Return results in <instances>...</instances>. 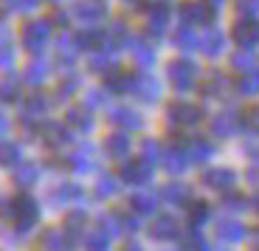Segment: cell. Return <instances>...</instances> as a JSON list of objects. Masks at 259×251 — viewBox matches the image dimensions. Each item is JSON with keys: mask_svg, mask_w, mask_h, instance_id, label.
<instances>
[{"mask_svg": "<svg viewBox=\"0 0 259 251\" xmlns=\"http://www.w3.org/2000/svg\"><path fill=\"white\" fill-rule=\"evenodd\" d=\"M223 209H226V212H245L248 200L242 198V195H226V198H223Z\"/></svg>", "mask_w": 259, "mask_h": 251, "instance_id": "obj_49", "label": "cell"}, {"mask_svg": "<svg viewBox=\"0 0 259 251\" xmlns=\"http://www.w3.org/2000/svg\"><path fill=\"white\" fill-rule=\"evenodd\" d=\"M211 220V206L206 200H189L186 203V223L189 229H203Z\"/></svg>", "mask_w": 259, "mask_h": 251, "instance_id": "obj_29", "label": "cell"}, {"mask_svg": "<svg viewBox=\"0 0 259 251\" xmlns=\"http://www.w3.org/2000/svg\"><path fill=\"white\" fill-rule=\"evenodd\" d=\"M203 122V110L189 102H172L166 107V124L169 130H192Z\"/></svg>", "mask_w": 259, "mask_h": 251, "instance_id": "obj_4", "label": "cell"}, {"mask_svg": "<svg viewBox=\"0 0 259 251\" xmlns=\"http://www.w3.org/2000/svg\"><path fill=\"white\" fill-rule=\"evenodd\" d=\"M51 40V20H31L20 31V43L28 54H42Z\"/></svg>", "mask_w": 259, "mask_h": 251, "instance_id": "obj_5", "label": "cell"}, {"mask_svg": "<svg viewBox=\"0 0 259 251\" xmlns=\"http://www.w3.org/2000/svg\"><path fill=\"white\" fill-rule=\"evenodd\" d=\"M121 251H144V245H138V243H127Z\"/></svg>", "mask_w": 259, "mask_h": 251, "instance_id": "obj_55", "label": "cell"}, {"mask_svg": "<svg viewBox=\"0 0 259 251\" xmlns=\"http://www.w3.org/2000/svg\"><path fill=\"white\" fill-rule=\"evenodd\" d=\"M147 34L149 37H163L166 34V26H169V3L158 0V3H149L147 9Z\"/></svg>", "mask_w": 259, "mask_h": 251, "instance_id": "obj_13", "label": "cell"}, {"mask_svg": "<svg viewBox=\"0 0 259 251\" xmlns=\"http://www.w3.org/2000/svg\"><path fill=\"white\" fill-rule=\"evenodd\" d=\"M39 3H42V0H6V9L14 14H28V12H34Z\"/></svg>", "mask_w": 259, "mask_h": 251, "instance_id": "obj_48", "label": "cell"}, {"mask_svg": "<svg viewBox=\"0 0 259 251\" xmlns=\"http://www.w3.org/2000/svg\"><path fill=\"white\" fill-rule=\"evenodd\" d=\"M42 141L51 150H62L73 141V130L68 124H48V127H42Z\"/></svg>", "mask_w": 259, "mask_h": 251, "instance_id": "obj_24", "label": "cell"}, {"mask_svg": "<svg viewBox=\"0 0 259 251\" xmlns=\"http://www.w3.org/2000/svg\"><path fill=\"white\" fill-rule=\"evenodd\" d=\"M149 237L155 240V243H169V240H178L181 237V223L178 218L172 214H158L149 226Z\"/></svg>", "mask_w": 259, "mask_h": 251, "instance_id": "obj_16", "label": "cell"}, {"mask_svg": "<svg viewBox=\"0 0 259 251\" xmlns=\"http://www.w3.org/2000/svg\"><path fill=\"white\" fill-rule=\"evenodd\" d=\"M253 251H259V245H256V248H253Z\"/></svg>", "mask_w": 259, "mask_h": 251, "instance_id": "obj_60", "label": "cell"}, {"mask_svg": "<svg viewBox=\"0 0 259 251\" xmlns=\"http://www.w3.org/2000/svg\"><path fill=\"white\" fill-rule=\"evenodd\" d=\"M110 124L121 127L124 133H133V130H141L144 127V116L138 113L136 107H113L110 110Z\"/></svg>", "mask_w": 259, "mask_h": 251, "instance_id": "obj_20", "label": "cell"}, {"mask_svg": "<svg viewBox=\"0 0 259 251\" xmlns=\"http://www.w3.org/2000/svg\"><path fill=\"white\" fill-rule=\"evenodd\" d=\"M39 175H42V169H39V164L34 161H23L14 167V184H17L20 189H31L39 184Z\"/></svg>", "mask_w": 259, "mask_h": 251, "instance_id": "obj_27", "label": "cell"}, {"mask_svg": "<svg viewBox=\"0 0 259 251\" xmlns=\"http://www.w3.org/2000/svg\"><path fill=\"white\" fill-rule=\"evenodd\" d=\"M166 79L178 93H189V90L197 85V79H200V68H197V62H192V59H186V57L172 59V62L166 65Z\"/></svg>", "mask_w": 259, "mask_h": 251, "instance_id": "obj_2", "label": "cell"}, {"mask_svg": "<svg viewBox=\"0 0 259 251\" xmlns=\"http://www.w3.org/2000/svg\"><path fill=\"white\" fill-rule=\"evenodd\" d=\"M208 59H217L220 54H226V34L220 31L217 26H208L206 34L200 37V45H197Z\"/></svg>", "mask_w": 259, "mask_h": 251, "instance_id": "obj_22", "label": "cell"}, {"mask_svg": "<svg viewBox=\"0 0 259 251\" xmlns=\"http://www.w3.org/2000/svg\"><path fill=\"white\" fill-rule=\"evenodd\" d=\"M0 68H3V71H12L14 68V48L12 45H3V48H0Z\"/></svg>", "mask_w": 259, "mask_h": 251, "instance_id": "obj_51", "label": "cell"}, {"mask_svg": "<svg viewBox=\"0 0 259 251\" xmlns=\"http://www.w3.org/2000/svg\"><path fill=\"white\" fill-rule=\"evenodd\" d=\"M118 189H121V181L118 178H113V175H99L96 187H93V195L99 200H110V198H116Z\"/></svg>", "mask_w": 259, "mask_h": 251, "instance_id": "obj_39", "label": "cell"}, {"mask_svg": "<svg viewBox=\"0 0 259 251\" xmlns=\"http://www.w3.org/2000/svg\"><path fill=\"white\" fill-rule=\"evenodd\" d=\"M163 88L158 82V77L152 74H136V85H133V96H138L144 104H155L161 99Z\"/></svg>", "mask_w": 259, "mask_h": 251, "instance_id": "obj_15", "label": "cell"}, {"mask_svg": "<svg viewBox=\"0 0 259 251\" xmlns=\"http://www.w3.org/2000/svg\"><path fill=\"white\" fill-rule=\"evenodd\" d=\"M161 153H163V147L155 141V138H144L141 141V155H138V158L147 161L149 167H155V164L161 161Z\"/></svg>", "mask_w": 259, "mask_h": 251, "instance_id": "obj_42", "label": "cell"}, {"mask_svg": "<svg viewBox=\"0 0 259 251\" xmlns=\"http://www.w3.org/2000/svg\"><path fill=\"white\" fill-rule=\"evenodd\" d=\"M71 169H76L79 175H88V172H96L99 169V158H96V147L93 144H79L76 150L71 153Z\"/></svg>", "mask_w": 259, "mask_h": 251, "instance_id": "obj_17", "label": "cell"}, {"mask_svg": "<svg viewBox=\"0 0 259 251\" xmlns=\"http://www.w3.org/2000/svg\"><path fill=\"white\" fill-rule=\"evenodd\" d=\"M79 85H82V82H79V77H73V74H71V77H65L62 82H59V88H57V99H59V102L71 99L73 93L79 90Z\"/></svg>", "mask_w": 259, "mask_h": 251, "instance_id": "obj_46", "label": "cell"}, {"mask_svg": "<svg viewBox=\"0 0 259 251\" xmlns=\"http://www.w3.org/2000/svg\"><path fill=\"white\" fill-rule=\"evenodd\" d=\"M237 14H240V17H256L259 0H237Z\"/></svg>", "mask_w": 259, "mask_h": 251, "instance_id": "obj_50", "label": "cell"}, {"mask_svg": "<svg viewBox=\"0 0 259 251\" xmlns=\"http://www.w3.org/2000/svg\"><path fill=\"white\" fill-rule=\"evenodd\" d=\"M82 198H84L82 187L73 184V181H59V184H54L46 195V200L54 209H65V206H73V203H82Z\"/></svg>", "mask_w": 259, "mask_h": 251, "instance_id": "obj_8", "label": "cell"}, {"mask_svg": "<svg viewBox=\"0 0 259 251\" xmlns=\"http://www.w3.org/2000/svg\"><path fill=\"white\" fill-rule=\"evenodd\" d=\"M88 68H91L93 74L110 77V74L116 71V51H110V48H99V51H93L91 59H88Z\"/></svg>", "mask_w": 259, "mask_h": 251, "instance_id": "obj_28", "label": "cell"}, {"mask_svg": "<svg viewBox=\"0 0 259 251\" xmlns=\"http://www.w3.org/2000/svg\"><path fill=\"white\" fill-rule=\"evenodd\" d=\"M234 88L240 90L242 96H259V71L253 68L248 74H240V79L234 82Z\"/></svg>", "mask_w": 259, "mask_h": 251, "instance_id": "obj_41", "label": "cell"}, {"mask_svg": "<svg viewBox=\"0 0 259 251\" xmlns=\"http://www.w3.org/2000/svg\"><path fill=\"white\" fill-rule=\"evenodd\" d=\"M161 164H163V169H166V172H172V175L186 172V169L192 167V161H189V153H186V144L172 141L169 147H163V153H161Z\"/></svg>", "mask_w": 259, "mask_h": 251, "instance_id": "obj_12", "label": "cell"}, {"mask_svg": "<svg viewBox=\"0 0 259 251\" xmlns=\"http://www.w3.org/2000/svg\"><path fill=\"white\" fill-rule=\"evenodd\" d=\"M186 153L192 164H206L214 158V144L208 138H203V135H192L186 141Z\"/></svg>", "mask_w": 259, "mask_h": 251, "instance_id": "obj_25", "label": "cell"}, {"mask_svg": "<svg viewBox=\"0 0 259 251\" xmlns=\"http://www.w3.org/2000/svg\"><path fill=\"white\" fill-rule=\"evenodd\" d=\"M48 77H51V65H48L46 59H31V62L26 65V71H23V79H26L28 85H42Z\"/></svg>", "mask_w": 259, "mask_h": 251, "instance_id": "obj_35", "label": "cell"}, {"mask_svg": "<svg viewBox=\"0 0 259 251\" xmlns=\"http://www.w3.org/2000/svg\"><path fill=\"white\" fill-rule=\"evenodd\" d=\"M130 153H133V138L127 133H110L104 138V155L113 158V161H127Z\"/></svg>", "mask_w": 259, "mask_h": 251, "instance_id": "obj_19", "label": "cell"}, {"mask_svg": "<svg viewBox=\"0 0 259 251\" xmlns=\"http://www.w3.org/2000/svg\"><path fill=\"white\" fill-rule=\"evenodd\" d=\"M203 187L214 189V192H231L237 184V172L231 167H208L203 169Z\"/></svg>", "mask_w": 259, "mask_h": 251, "instance_id": "obj_11", "label": "cell"}, {"mask_svg": "<svg viewBox=\"0 0 259 251\" xmlns=\"http://www.w3.org/2000/svg\"><path fill=\"white\" fill-rule=\"evenodd\" d=\"M231 71H240V74H248L253 71V51H234L231 54Z\"/></svg>", "mask_w": 259, "mask_h": 251, "instance_id": "obj_44", "label": "cell"}, {"mask_svg": "<svg viewBox=\"0 0 259 251\" xmlns=\"http://www.w3.org/2000/svg\"><path fill=\"white\" fill-rule=\"evenodd\" d=\"M231 40L242 51H253L259 45V20L256 17H240L231 28Z\"/></svg>", "mask_w": 259, "mask_h": 251, "instance_id": "obj_10", "label": "cell"}, {"mask_svg": "<svg viewBox=\"0 0 259 251\" xmlns=\"http://www.w3.org/2000/svg\"><path fill=\"white\" fill-rule=\"evenodd\" d=\"M248 181H253V187H259V172H256V169H251V172H248Z\"/></svg>", "mask_w": 259, "mask_h": 251, "instance_id": "obj_56", "label": "cell"}, {"mask_svg": "<svg viewBox=\"0 0 259 251\" xmlns=\"http://www.w3.org/2000/svg\"><path fill=\"white\" fill-rule=\"evenodd\" d=\"M20 99V79L6 77L0 82V102H17Z\"/></svg>", "mask_w": 259, "mask_h": 251, "instance_id": "obj_45", "label": "cell"}, {"mask_svg": "<svg viewBox=\"0 0 259 251\" xmlns=\"http://www.w3.org/2000/svg\"><path fill=\"white\" fill-rule=\"evenodd\" d=\"M183 251H208V243L200 229H189L183 234Z\"/></svg>", "mask_w": 259, "mask_h": 251, "instance_id": "obj_43", "label": "cell"}, {"mask_svg": "<svg viewBox=\"0 0 259 251\" xmlns=\"http://www.w3.org/2000/svg\"><path fill=\"white\" fill-rule=\"evenodd\" d=\"M158 198H161L166 206H186L189 200H192V189H189V184H183V181H169V184H163Z\"/></svg>", "mask_w": 259, "mask_h": 251, "instance_id": "obj_21", "label": "cell"}, {"mask_svg": "<svg viewBox=\"0 0 259 251\" xmlns=\"http://www.w3.org/2000/svg\"><path fill=\"white\" fill-rule=\"evenodd\" d=\"M155 209H158V195L155 192H136L130 198V212L138 214V218L155 214Z\"/></svg>", "mask_w": 259, "mask_h": 251, "instance_id": "obj_30", "label": "cell"}, {"mask_svg": "<svg viewBox=\"0 0 259 251\" xmlns=\"http://www.w3.org/2000/svg\"><path fill=\"white\" fill-rule=\"evenodd\" d=\"M178 17H181V26H211L214 17H217V9L206 6V3H200V0H186V3H181V9H178Z\"/></svg>", "mask_w": 259, "mask_h": 251, "instance_id": "obj_6", "label": "cell"}, {"mask_svg": "<svg viewBox=\"0 0 259 251\" xmlns=\"http://www.w3.org/2000/svg\"><path fill=\"white\" fill-rule=\"evenodd\" d=\"M9 130H12V122H9V116L6 113H0V141L9 135Z\"/></svg>", "mask_w": 259, "mask_h": 251, "instance_id": "obj_54", "label": "cell"}, {"mask_svg": "<svg viewBox=\"0 0 259 251\" xmlns=\"http://www.w3.org/2000/svg\"><path fill=\"white\" fill-rule=\"evenodd\" d=\"M107 99H110V93L107 90H88V96H84V107L88 110H99V107H107Z\"/></svg>", "mask_w": 259, "mask_h": 251, "instance_id": "obj_47", "label": "cell"}, {"mask_svg": "<svg viewBox=\"0 0 259 251\" xmlns=\"http://www.w3.org/2000/svg\"><path fill=\"white\" fill-rule=\"evenodd\" d=\"M65 124H68L73 133H82V135L93 133V127H96V122H93V116H91L88 107H71L68 116H65Z\"/></svg>", "mask_w": 259, "mask_h": 251, "instance_id": "obj_26", "label": "cell"}, {"mask_svg": "<svg viewBox=\"0 0 259 251\" xmlns=\"http://www.w3.org/2000/svg\"><path fill=\"white\" fill-rule=\"evenodd\" d=\"M110 234L96 226L91 232H84V251H110Z\"/></svg>", "mask_w": 259, "mask_h": 251, "instance_id": "obj_38", "label": "cell"}, {"mask_svg": "<svg viewBox=\"0 0 259 251\" xmlns=\"http://www.w3.org/2000/svg\"><path fill=\"white\" fill-rule=\"evenodd\" d=\"M73 17L82 26H99L107 17V9L102 0H79V3H73Z\"/></svg>", "mask_w": 259, "mask_h": 251, "instance_id": "obj_14", "label": "cell"}, {"mask_svg": "<svg viewBox=\"0 0 259 251\" xmlns=\"http://www.w3.org/2000/svg\"><path fill=\"white\" fill-rule=\"evenodd\" d=\"M133 48V59H136V65H141V68H152L155 65V59H158V51L152 48L149 43H141V40H136V43H130Z\"/></svg>", "mask_w": 259, "mask_h": 251, "instance_id": "obj_36", "label": "cell"}, {"mask_svg": "<svg viewBox=\"0 0 259 251\" xmlns=\"http://www.w3.org/2000/svg\"><path fill=\"white\" fill-rule=\"evenodd\" d=\"M172 43H175V48H181V51H194V48L200 45V37L194 34V28L178 26V31H175V37H172Z\"/></svg>", "mask_w": 259, "mask_h": 251, "instance_id": "obj_40", "label": "cell"}, {"mask_svg": "<svg viewBox=\"0 0 259 251\" xmlns=\"http://www.w3.org/2000/svg\"><path fill=\"white\" fill-rule=\"evenodd\" d=\"M17 164H23V147H20L17 141L3 138V141H0V167H3V169H14Z\"/></svg>", "mask_w": 259, "mask_h": 251, "instance_id": "obj_32", "label": "cell"}, {"mask_svg": "<svg viewBox=\"0 0 259 251\" xmlns=\"http://www.w3.org/2000/svg\"><path fill=\"white\" fill-rule=\"evenodd\" d=\"M200 90H203V96H208V99H220V96H226V90H228V79H226V74H223V71H211L206 79H203Z\"/></svg>", "mask_w": 259, "mask_h": 251, "instance_id": "obj_31", "label": "cell"}, {"mask_svg": "<svg viewBox=\"0 0 259 251\" xmlns=\"http://www.w3.org/2000/svg\"><path fill=\"white\" fill-rule=\"evenodd\" d=\"M133 85H136V74H127V71H113L110 77H107V93H133Z\"/></svg>", "mask_w": 259, "mask_h": 251, "instance_id": "obj_34", "label": "cell"}, {"mask_svg": "<svg viewBox=\"0 0 259 251\" xmlns=\"http://www.w3.org/2000/svg\"><path fill=\"white\" fill-rule=\"evenodd\" d=\"M245 155L253 164H259V135H251V138L245 141Z\"/></svg>", "mask_w": 259, "mask_h": 251, "instance_id": "obj_52", "label": "cell"}, {"mask_svg": "<svg viewBox=\"0 0 259 251\" xmlns=\"http://www.w3.org/2000/svg\"><path fill=\"white\" fill-rule=\"evenodd\" d=\"M242 127H259V107H251L242 113Z\"/></svg>", "mask_w": 259, "mask_h": 251, "instance_id": "obj_53", "label": "cell"}, {"mask_svg": "<svg viewBox=\"0 0 259 251\" xmlns=\"http://www.w3.org/2000/svg\"><path fill=\"white\" fill-rule=\"evenodd\" d=\"M48 110H51V99L37 90V93H28L23 99V104H20V119H23L26 127H34L37 122H42L48 116Z\"/></svg>", "mask_w": 259, "mask_h": 251, "instance_id": "obj_7", "label": "cell"}, {"mask_svg": "<svg viewBox=\"0 0 259 251\" xmlns=\"http://www.w3.org/2000/svg\"><path fill=\"white\" fill-rule=\"evenodd\" d=\"M0 220L17 232L20 237L26 240V234L34 232V226L39 223V203L31 195H17V198H9L0 203Z\"/></svg>", "mask_w": 259, "mask_h": 251, "instance_id": "obj_1", "label": "cell"}, {"mask_svg": "<svg viewBox=\"0 0 259 251\" xmlns=\"http://www.w3.org/2000/svg\"><path fill=\"white\" fill-rule=\"evenodd\" d=\"M253 206H256V212H259V198H256V200H253Z\"/></svg>", "mask_w": 259, "mask_h": 251, "instance_id": "obj_58", "label": "cell"}, {"mask_svg": "<svg viewBox=\"0 0 259 251\" xmlns=\"http://www.w3.org/2000/svg\"><path fill=\"white\" fill-rule=\"evenodd\" d=\"M203 3H206V6H211V9H220L223 6V0H203Z\"/></svg>", "mask_w": 259, "mask_h": 251, "instance_id": "obj_57", "label": "cell"}, {"mask_svg": "<svg viewBox=\"0 0 259 251\" xmlns=\"http://www.w3.org/2000/svg\"><path fill=\"white\" fill-rule=\"evenodd\" d=\"M68 240H65L62 229H46L39 234V251H65Z\"/></svg>", "mask_w": 259, "mask_h": 251, "instance_id": "obj_37", "label": "cell"}, {"mask_svg": "<svg viewBox=\"0 0 259 251\" xmlns=\"http://www.w3.org/2000/svg\"><path fill=\"white\" fill-rule=\"evenodd\" d=\"M84 226H88V214H84V209L71 212V214H68V220H65V229H62L65 240L71 243V240L82 237V234H84Z\"/></svg>", "mask_w": 259, "mask_h": 251, "instance_id": "obj_33", "label": "cell"}, {"mask_svg": "<svg viewBox=\"0 0 259 251\" xmlns=\"http://www.w3.org/2000/svg\"><path fill=\"white\" fill-rule=\"evenodd\" d=\"M99 229L110 234V237H118V234H136L141 229V220L138 214L124 212V209H116V212H104L99 218Z\"/></svg>", "mask_w": 259, "mask_h": 251, "instance_id": "obj_3", "label": "cell"}, {"mask_svg": "<svg viewBox=\"0 0 259 251\" xmlns=\"http://www.w3.org/2000/svg\"><path fill=\"white\" fill-rule=\"evenodd\" d=\"M245 226L240 223V220H220L217 223V229H214V237L220 240V243H226V245H237V243H242L245 240Z\"/></svg>", "mask_w": 259, "mask_h": 251, "instance_id": "obj_23", "label": "cell"}, {"mask_svg": "<svg viewBox=\"0 0 259 251\" xmlns=\"http://www.w3.org/2000/svg\"><path fill=\"white\" fill-rule=\"evenodd\" d=\"M152 169L147 161H141V158H127V161H121V169H118V181L121 184H127V187H147L149 181H152Z\"/></svg>", "mask_w": 259, "mask_h": 251, "instance_id": "obj_9", "label": "cell"}, {"mask_svg": "<svg viewBox=\"0 0 259 251\" xmlns=\"http://www.w3.org/2000/svg\"><path fill=\"white\" fill-rule=\"evenodd\" d=\"M211 135L214 138H231L237 130H242V119L240 113H231V110H223L217 116H211Z\"/></svg>", "mask_w": 259, "mask_h": 251, "instance_id": "obj_18", "label": "cell"}, {"mask_svg": "<svg viewBox=\"0 0 259 251\" xmlns=\"http://www.w3.org/2000/svg\"><path fill=\"white\" fill-rule=\"evenodd\" d=\"M65 251H71V245H68V248H65Z\"/></svg>", "mask_w": 259, "mask_h": 251, "instance_id": "obj_59", "label": "cell"}]
</instances>
